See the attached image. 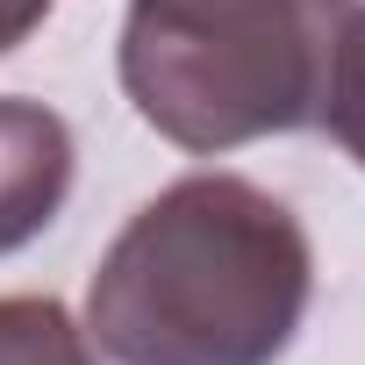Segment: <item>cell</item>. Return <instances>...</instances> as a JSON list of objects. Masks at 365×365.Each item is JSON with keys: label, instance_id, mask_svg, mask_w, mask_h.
Returning a JSON list of instances; mask_svg holds the SVG:
<instances>
[{"label": "cell", "instance_id": "cell-1", "mask_svg": "<svg viewBox=\"0 0 365 365\" xmlns=\"http://www.w3.org/2000/svg\"><path fill=\"white\" fill-rule=\"evenodd\" d=\"M315 294L287 201L194 172L143 201L86 287V344L115 365H272Z\"/></svg>", "mask_w": 365, "mask_h": 365}, {"label": "cell", "instance_id": "cell-2", "mask_svg": "<svg viewBox=\"0 0 365 365\" xmlns=\"http://www.w3.org/2000/svg\"><path fill=\"white\" fill-rule=\"evenodd\" d=\"M351 0H129L122 93L179 150H237L315 122Z\"/></svg>", "mask_w": 365, "mask_h": 365}, {"label": "cell", "instance_id": "cell-3", "mask_svg": "<svg viewBox=\"0 0 365 365\" xmlns=\"http://www.w3.org/2000/svg\"><path fill=\"white\" fill-rule=\"evenodd\" d=\"M72 194V129L36 101H0V258L58 222Z\"/></svg>", "mask_w": 365, "mask_h": 365}, {"label": "cell", "instance_id": "cell-4", "mask_svg": "<svg viewBox=\"0 0 365 365\" xmlns=\"http://www.w3.org/2000/svg\"><path fill=\"white\" fill-rule=\"evenodd\" d=\"M315 122H322V129H329V136L365 165V8H344V15H336Z\"/></svg>", "mask_w": 365, "mask_h": 365}, {"label": "cell", "instance_id": "cell-5", "mask_svg": "<svg viewBox=\"0 0 365 365\" xmlns=\"http://www.w3.org/2000/svg\"><path fill=\"white\" fill-rule=\"evenodd\" d=\"M0 365H93V344L58 301L8 294L0 301Z\"/></svg>", "mask_w": 365, "mask_h": 365}, {"label": "cell", "instance_id": "cell-6", "mask_svg": "<svg viewBox=\"0 0 365 365\" xmlns=\"http://www.w3.org/2000/svg\"><path fill=\"white\" fill-rule=\"evenodd\" d=\"M51 8H58V0H0V58H8L15 43H29Z\"/></svg>", "mask_w": 365, "mask_h": 365}]
</instances>
